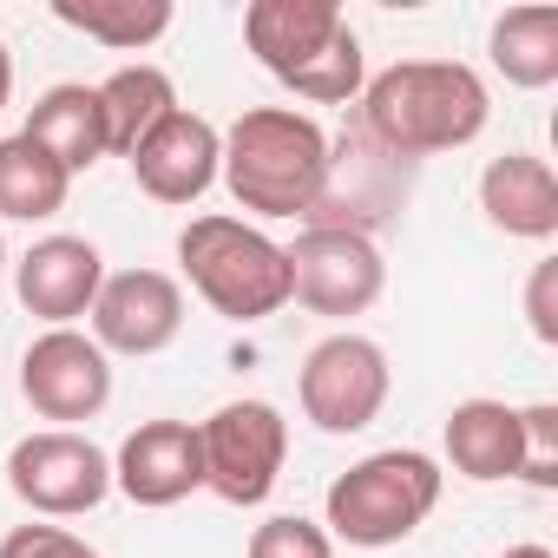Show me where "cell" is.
Here are the masks:
<instances>
[{
    "label": "cell",
    "mask_w": 558,
    "mask_h": 558,
    "mask_svg": "<svg viewBox=\"0 0 558 558\" xmlns=\"http://www.w3.org/2000/svg\"><path fill=\"white\" fill-rule=\"evenodd\" d=\"M486 80L460 60H401L362 86V138L388 158H440L486 132Z\"/></svg>",
    "instance_id": "cell-1"
},
{
    "label": "cell",
    "mask_w": 558,
    "mask_h": 558,
    "mask_svg": "<svg viewBox=\"0 0 558 558\" xmlns=\"http://www.w3.org/2000/svg\"><path fill=\"white\" fill-rule=\"evenodd\" d=\"M217 178L256 217H310L329 184V132L290 106H250L223 132Z\"/></svg>",
    "instance_id": "cell-2"
},
{
    "label": "cell",
    "mask_w": 558,
    "mask_h": 558,
    "mask_svg": "<svg viewBox=\"0 0 558 558\" xmlns=\"http://www.w3.org/2000/svg\"><path fill=\"white\" fill-rule=\"evenodd\" d=\"M178 263L191 276V290L230 323H263V316H276L290 303V256H283V243L263 236L243 217H223V210L191 217L178 230Z\"/></svg>",
    "instance_id": "cell-3"
},
{
    "label": "cell",
    "mask_w": 558,
    "mask_h": 558,
    "mask_svg": "<svg viewBox=\"0 0 558 558\" xmlns=\"http://www.w3.org/2000/svg\"><path fill=\"white\" fill-rule=\"evenodd\" d=\"M440 460L434 453H414V447H388V453H368V460H355L336 486H329V499H323V532H336V538H349V545H368V551H381V545H401L434 506H440Z\"/></svg>",
    "instance_id": "cell-4"
},
{
    "label": "cell",
    "mask_w": 558,
    "mask_h": 558,
    "mask_svg": "<svg viewBox=\"0 0 558 558\" xmlns=\"http://www.w3.org/2000/svg\"><path fill=\"white\" fill-rule=\"evenodd\" d=\"M204 440V486L223 506H263L290 460V421L269 401H223L210 421H197Z\"/></svg>",
    "instance_id": "cell-5"
},
{
    "label": "cell",
    "mask_w": 558,
    "mask_h": 558,
    "mask_svg": "<svg viewBox=\"0 0 558 558\" xmlns=\"http://www.w3.org/2000/svg\"><path fill=\"white\" fill-rule=\"evenodd\" d=\"M283 256H290V303H303L310 316H362L381 303L388 263L362 230L310 223L296 243H283Z\"/></svg>",
    "instance_id": "cell-6"
},
{
    "label": "cell",
    "mask_w": 558,
    "mask_h": 558,
    "mask_svg": "<svg viewBox=\"0 0 558 558\" xmlns=\"http://www.w3.org/2000/svg\"><path fill=\"white\" fill-rule=\"evenodd\" d=\"M8 486L21 506H34L47 519H80L112 493V460L73 427H47L8 453Z\"/></svg>",
    "instance_id": "cell-7"
},
{
    "label": "cell",
    "mask_w": 558,
    "mask_h": 558,
    "mask_svg": "<svg viewBox=\"0 0 558 558\" xmlns=\"http://www.w3.org/2000/svg\"><path fill=\"white\" fill-rule=\"evenodd\" d=\"M303 414L323 434H362L381 408H388V355L368 336H329L303 355Z\"/></svg>",
    "instance_id": "cell-8"
},
{
    "label": "cell",
    "mask_w": 558,
    "mask_h": 558,
    "mask_svg": "<svg viewBox=\"0 0 558 558\" xmlns=\"http://www.w3.org/2000/svg\"><path fill=\"white\" fill-rule=\"evenodd\" d=\"M21 395L40 421H93L112 401V355L80 329H47L21 355Z\"/></svg>",
    "instance_id": "cell-9"
},
{
    "label": "cell",
    "mask_w": 558,
    "mask_h": 558,
    "mask_svg": "<svg viewBox=\"0 0 558 558\" xmlns=\"http://www.w3.org/2000/svg\"><path fill=\"white\" fill-rule=\"evenodd\" d=\"M184 329V290L165 269H119L93 296V342L106 355H158Z\"/></svg>",
    "instance_id": "cell-10"
},
{
    "label": "cell",
    "mask_w": 558,
    "mask_h": 558,
    "mask_svg": "<svg viewBox=\"0 0 558 558\" xmlns=\"http://www.w3.org/2000/svg\"><path fill=\"white\" fill-rule=\"evenodd\" d=\"M112 486L132 506H178L204 486V440L191 421H138L112 460Z\"/></svg>",
    "instance_id": "cell-11"
},
{
    "label": "cell",
    "mask_w": 558,
    "mask_h": 558,
    "mask_svg": "<svg viewBox=\"0 0 558 558\" xmlns=\"http://www.w3.org/2000/svg\"><path fill=\"white\" fill-rule=\"evenodd\" d=\"M342 27L349 21L336 0H250V14H243V40H250L256 66L283 86H296L342 40Z\"/></svg>",
    "instance_id": "cell-12"
},
{
    "label": "cell",
    "mask_w": 558,
    "mask_h": 558,
    "mask_svg": "<svg viewBox=\"0 0 558 558\" xmlns=\"http://www.w3.org/2000/svg\"><path fill=\"white\" fill-rule=\"evenodd\" d=\"M217 165H223V132L184 106L165 125H151V138L132 151V178L158 204H197L217 184Z\"/></svg>",
    "instance_id": "cell-13"
},
{
    "label": "cell",
    "mask_w": 558,
    "mask_h": 558,
    "mask_svg": "<svg viewBox=\"0 0 558 558\" xmlns=\"http://www.w3.org/2000/svg\"><path fill=\"white\" fill-rule=\"evenodd\" d=\"M106 283V256L86 236H40L21 263H14V290L27 303V316L73 329V316H93V296Z\"/></svg>",
    "instance_id": "cell-14"
},
{
    "label": "cell",
    "mask_w": 558,
    "mask_h": 558,
    "mask_svg": "<svg viewBox=\"0 0 558 558\" xmlns=\"http://www.w3.org/2000/svg\"><path fill=\"white\" fill-rule=\"evenodd\" d=\"M480 210L493 230L545 243V236H558V171L532 151H506L480 171Z\"/></svg>",
    "instance_id": "cell-15"
},
{
    "label": "cell",
    "mask_w": 558,
    "mask_h": 558,
    "mask_svg": "<svg viewBox=\"0 0 558 558\" xmlns=\"http://www.w3.org/2000/svg\"><path fill=\"white\" fill-rule=\"evenodd\" d=\"M519 453H525V421H519V408L480 395V401H460V408L447 414V460H453L460 480H480V486L519 480Z\"/></svg>",
    "instance_id": "cell-16"
},
{
    "label": "cell",
    "mask_w": 558,
    "mask_h": 558,
    "mask_svg": "<svg viewBox=\"0 0 558 558\" xmlns=\"http://www.w3.org/2000/svg\"><path fill=\"white\" fill-rule=\"evenodd\" d=\"M27 138H34V145H40L66 178L93 171V165L106 158L99 93H93V86H47V93L34 99V112H27Z\"/></svg>",
    "instance_id": "cell-17"
},
{
    "label": "cell",
    "mask_w": 558,
    "mask_h": 558,
    "mask_svg": "<svg viewBox=\"0 0 558 558\" xmlns=\"http://www.w3.org/2000/svg\"><path fill=\"white\" fill-rule=\"evenodd\" d=\"M99 93V119H106V151H119V158H132L145 138H151V125H165L171 112H178V86H171V73L165 66H119L106 86H93Z\"/></svg>",
    "instance_id": "cell-18"
},
{
    "label": "cell",
    "mask_w": 558,
    "mask_h": 558,
    "mask_svg": "<svg viewBox=\"0 0 558 558\" xmlns=\"http://www.w3.org/2000/svg\"><path fill=\"white\" fill-rule=\"evenodd\" d=\"M493 66L506 73V86H525V93H545L558 80V8H506L493 21V40H486Z\"/></svg>",
    "instance_id": "cell-19"
},
{
    "label": "cell",
    "mask_w": 558,
    "mask_h": 558,
    "mask_svg": "<svg viewBox=\"0 0 558 558\" xmlns=\"http://www.w3.org/2000/svg\"><path fill=\"white\" fill-rule=\"evenodd\" d=\"M66 191L73 178L27 138H0V217H21V223H40V217H60L66 210Z\"/></svg>",
    "instance_id": "cell-20"
},
{
    "label": "cell",
    "mask_w": 558,
    "mask_h": 558,
    "mask_svg": "<svg viewBox=\"0 0 558 558\" xmlns=\"http://www.w3.org/2000/svg\"><path fill=\"white\" fill-rule=\"evenodd\" d=\"M53 21L112 47V53H138V47L165 40L171 0H53Z\"/></svg>",
    "instance_id": "cell-21"
},
{
    "label": "cell",
    "mask_w": 558,
    "mask_h": 558,
    "mask_svg": "<svg viewBox=\"0 0 558 558\" xmlns=\"http://www.w3.org/2000/svg\"><path fill=\"white\" fill-rule=\"evenodd\" d=\"M250 558H336L329 532L316 519H296V512H276L250 532Z\"/></svg>",
    "instance_id": "cell-22"
},
{
    "label": "cell",
    "mask_w": 558,
    "mask_h": 558,
    "mask_svg": "<svg viewBox=\"0 0 558 558\" xmlns=\"http://www.w3.org/2000/svg\"><path fill=\"white\" fill-rule=\"evenodd\" d=\"M519 421H525L519 480H525V486H538V493H551V486H558V408H551V401H538V408H519Z\"/></svg>",
    "instance_id": "cell-23"
},
{
    "label": "cell",
    "mask_w": 558,
    "mask_h": 558,
    "mask_svg": "<svg viewBox=\"0 0 558 558\" xmlns=\"http://www.w3.org/2000/svg\"><path fill=\"white\" fill-rule=\"evenodd\" d=\"M0 558H99L86 538L60 532V525H14L0 538Z\"/></svg>",
    "instance_id": "cell-24"
},
{
    "label": "cell",
    "mask_w": 558,
    "mask_h": 558,
    "mask_svg": "<svg viewBox=\"0 0 558 558\" xmlns=\"http://www.w3.org/2000/svg\"><path fill=\"white\" fill-rule=\"evenodd\" d=\"M525 316L538 342H558V263H538L532 283H525Z\"/></svg>",
    "instance_id": "cell-25"
},
{
    "label": "cell",
    "mask_w": 558,
    "mask_h": 558,
    "mask_svg": "<svg viewBox=\"0 0 558 558\" xmlns=\"http://www.w3.org/2000/svg\"><path fill=\"white\" fill-rule=\"evenodd\" d=\"M8 99H14V53L0 40V112H8Z\"/></svg>",
    "instance_id": "cell-26"
},
{
    "label": "cell",
    "mask_w": 558,
    "mask_h": 558,
    "mask_svg": "<svg viewBox=\"0 0 558 558\" xmlns=\"http://www.w3.org/2000/svg\"><path fill=\"white\" fill-rule=\"evenodd\" d=\"M506 558H551V551H545V545H512Z\"/></svg>",
    "instance_id": "cell-27"
},
{
    "label": "cell",
    "mask_w": 558,
    "mask_h": 558,
    "mask_svg": "<svg viewBox=\"0 0 558 558\" xmlns=\"http://www.w3.org/2000/svg\"><path fill=\"white\" fill-rule=\"evenodd\" d=\"M0 269H8V236H0Z\"/></svg>",
    "instance_id": "cell-28"
}]
</instances>
